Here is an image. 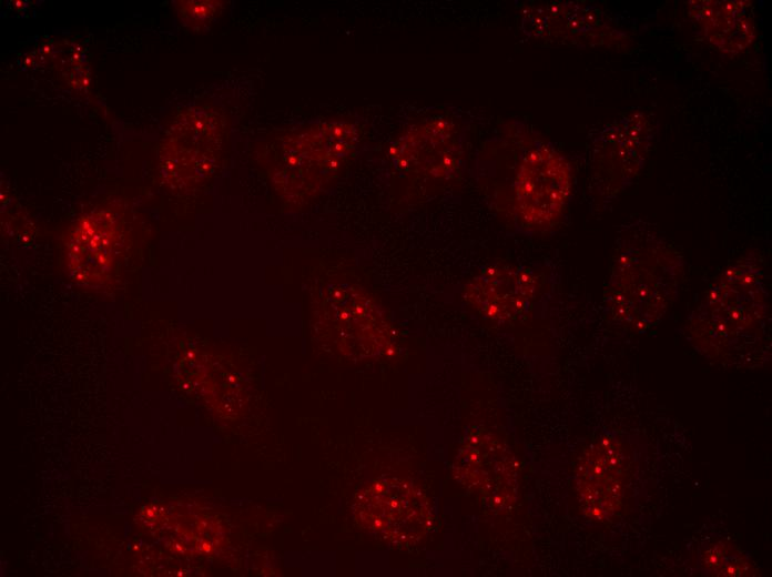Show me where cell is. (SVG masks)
Segmentation results:
<instances>
[{
  "instance_id": "cell-1",
  "label": "cell",
  "mask_w": 772,
  "mask_h": 577,
  "mask_svg": "<svg viewBox=\"0 0 772 577\" xmlns=\"http://www.w3.org/2000/svg\"><path fill=\"white\" fill-rule=\"evenodd\" d=\"M770 294L760 254L741 256L713 281L688 321L693 343L721 361H738L766 336Z\"/></svg>"
},
{
  "instance_id": "cell-2",
  "label": "cell",
  "mask_w": 772,
  "mask_h": 577,
  "mask_svg": "<svg viewBox=\"0 0 772 577\" xmlns=\"http://www.w3.org/2000/svg\"><path fill=\"white\" fill-rule=\"evenodd\" d=\"M683 274L684 261L667 240L631 226L616 246L603 305L614 323L646 331L672 306Z\"/></svg>"
},
{
  "instance_id": "cell-3",
  "label": "cell",
  "mask_w": 772,
  "mask_h": 577,
  "mask_svg": "<svg viewBox=\"0 0 772 577\" xmlns=\"http://www.w3.org/2000/svg\"><path fill=\"white\" fill-rule=\"evenodd\" d=\"M572 191L568 160L551 145L536 141L516 166L512 207L519 225L541 232L558 223Z\"/></svg>"
},
{
  "instance_id": "cell-4",
  "label": "cell",
  "mask_w": 772,
  "mask_h": 577,
  "mask_svg": "<svg viewBox=\"0 0 772 577\" xmlns=\"http://www.w3.org/2000/svg\"><path fill=\"white\" fill-rule=\"evenodd\" d=\"M453 474L491 510H506L516 500V458L500 438L482 427L466 431Z\"/></svg>"
},
{
  "instance_id": "cell-5",
  "label": "cell",
  "mask_w": 772,
  "mask_h": 577,
  "mask_svg": "<svg viewBox=\"0 0 772 577\" xmlns=\"http://www.w3.org/2000/svg\"><path fill=\"white\" fill-rule=\"evenodd\" d=\"M651 138L652 124L643 113H630L602 131L593 172L602 200L611 201L632 183L643 166Z\"/></svg>"
},
{
  "instance_id": "cell-6",
  "label": "cell",
  "mask_w": 772,
  "mask_h": 577,
  "mask_svg": "<svg viewBox=\"0 0 772 577\" xmlns=\"http://www.w3.org/2000/svg\"><path fill=\"white\" fill-rule=\"evenodd\" d=\"M357 514L364 526L395 540L420 538L431 520L425 494L395 478L368 486L359 497Z\"/></svg>"
},
{
  "instance_id": "cell-7",
  "label": "cell",
  "mask_w": 772,
  "mask_h": 577,
  "mask_svg": "<svg viewBox=\"0 0 772 577\" xmlns=\"http://www.w3.org/2000/svg\"><path fill=\"white\" fill-rule=\"evenodd\" d=\"M221 145V124L209 110L189 111L171 128L162 146V174L175 185L194 184L211 170Z\"/></svg>"
},
{
  "instance_id": "cell-8",
  "label": "cell",
  "mask_w": 772,
  "mask_h": 577,
  "mask_svg": "<svg viewBox=\"0 0 772 577\" xmlns=\"http://www.w3.org/2000/svg\"><path fill=\"white\" fill-rule=\"evenodd\" d=\"M541 287L539 275L524 266H485L465 285L463 297L482 317L506 323L525 315Z\"/></svg>"
},
{
  "instance_id": "cell-9",
  "label": "cell",
  "mask_w": 772,
  "mask_h": 577,
  "mask_svg": "<svg viewBox=\"0 0 772 577\" xmlns=\"http://www.w3.org/2000/svg\"><path fill=\"white\" fill-rule=\"evenodd\" d=\"M121 231L109 211L80 217L67 242V263L71 279L87 287H100L110 279L120 252Z\"/></svg>"
},
{
  "instance_id": "cell-10",
  "label": "cell",
  "mask_w": 772,
  "mask_h": 577,
  "mask_svg": "<svg viewBox=\"0 0 772 577\" xmlns=\"http://www.w3.org/2000/svg\"><path fill=\"white\" fill-rule=\"evenodd\" d=\"M626 456L612 436H602L585 452L577 470V492L583 513L597 520L609 519L623 495Z\"/></svg>"
},
{
  "instance_id": "cell-11",
  "label": "cell",
  "mask_w": 772,
  "mask_h": 577,
  "mask_svg": "<svg viewBox=\"0 0 772 577\" xmlns=\"http://www.w3.org/2000/svg\"><path fill=\"white\" fill-rule=\"evenodd\" d=\"M522 23L530 37L569 44L602 45L624 39L603 12L581 3L536 6L525 12Z\"/></svg>"
},
{
  "instance_id": "cell-12",
  "label": "cell",
  "mask_w": 772,
  "mask_h": 577,
  "mask_svg": "<svg viewBox=\"0 0 772 577\" xmlns=\"http://www.w3.org/2000/svg\"><path fill=\"white\" fill-rule=\"evenodd\" d=\"M751 2L693 0L688 8L707 40L724 53L744 51L755 38Z\"/></svg>"
},
{
  "instance_id": "cell-13",
  "label": "cell",
  "mask_w": 772,
  "mask_h": 577,
  "mask_svg": "<svg viewBox=\"0 0 772 577\" xmlns=\"http://www.w3.org/2000/svg\"><path fill=\"white\" fill-rule=\"evenodd\" d=\"M454 125L448 121H433L418 128L405 139L400 151L410 152L397 155L404 165L421 169L435 178L451 175L458 164V142Z\"/></svg>"
},
{
  "instance_id": "cell-14",
  "label": "cell",
  "mask_w": 772,
  "mask_h": 577,
  "mask_svg": "<svg viewBox=\"0 0 772 577\" xmlns=\"http://www.w3.org/2000/svg\"><path fill=\"white\" fill-rule=\"evenodd\" d=\"M189 4H183V11L181 12L191 22H204L206 19H211L215 13L217 8V2H187Z\"/></svg>"
}]
</instances>
